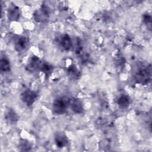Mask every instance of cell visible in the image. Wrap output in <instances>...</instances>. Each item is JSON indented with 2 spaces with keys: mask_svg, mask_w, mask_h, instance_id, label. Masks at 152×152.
<instances>
[{
  "mask_svg": "<svg viewBox=\"0 0 152 152\" xmlns=\"http://www.w3.org/2000/svg\"><path fill=\"white\" fill-rule=\"evenodd\" d=\"M151 78V65L139 69L135 74L134 80L138 84L142 85L147 84L150 82Z\"/></svg>",
  "mask_w": 152,
  "mask_h": 152,
  "instance_id": "1",
  "label": "cell"
},
{
  "mask_svg": "<svg viewBox=\"0 0 152 152\" xmlns=\"http://www.w3.org/2000/svg\"><path fill=\"white\" fill-rule=\"evenodd\" d=\"M70 104V99L66 97H59L55 99L53 103V111L55 114L64 113Z\"/></svg>",
  "mask_w": 152,
  "mask_h": 152,
  "instance_id": "2",
  "label": "cell"
},
{
  "mask_svg": "<svg viewBox=\"0 0 152 152\" xmlns=\"http://www.w3.org/2000/svg\"><path fill=\"white\" fill-rule=\"evenodd\" d=\"M50 14V9L49 7L45 5H42L39 10L34 11L33 18L37 23H44L48 20Z\"/></svg>",
  "mask_w": 152,
  "mask_h": 152,
  "instance_id": "3",
  "label": "cell"
},
{
  "mask_svg": "<svg viewBox=\"0 0 152 152\" xmlns=\"http://www.w3.org/2000/svg\"><path fill=\"white\" fill-rule=\"evenodd\" d=\"M37 97V93L30 89L24 90L21 94V99L22 102L28 106L32 105L36 101Z\"/></svg>",
  "mask_w": 152,
  "mask_h": 152,
  "instance_id": "4",
  "label": "cell"
},
{
  "mask_svg": "<svg viewBox=\"0 0 152 152\" xmlns=\"http://www.w3.org/2000/svg\"><path fill=\"white\" fill-rule=\"evenodd\" d=\"M7 17L10 21H17L20 17V8L15 4H12L8 8Z\"/></svg>",
  "mask_w": 152,
  "mask_h": 152,
  "instance_id": "5",
  "label": "cell"
},
{
  "mask_svg": "<svg viewBox=\"0 0 152 152\" xmlns=\"http://www.w3.org/2000/svg\"><path fill=\"white\" fill-rule=\"evenodd\" d=\"M69 106L72 110L75 113H81L84 111L83 104L81 100L77 98H74L72 99H70V104Z\"/></svg>",
  "mask_w": 152,
  "mask_h": 152,
  "instance_id": "6",
  "label": "cell"
},
{
  "mask_svg": "<svg viewBox=\"0 0 152 152\" xmlns=\"http://www.w3.org/2000/svg\"><path fill=\"white\" fill-rule=\"evenodd\" d=\"M28 44V39L24 36L18 37L14 43V48L16 51L20 52L24 50Z\"/></svg>",
  "mask_w": 152,
  "mask_h": 152,
  "instance_id": "7",
  "label": "cell"
},
{
  "mask_svg": "<svg viewBox=\"0 0 152 152\" xmlns=\"http://www.w3.org/2000/svg\"><path fill=\"white\" fill-rule=\"evenodd\" d=\"M55 141L56 145L59 148H63L68 144V138L62 132H58L55 136Z\"/></svg>",
  "mask_w": 152,
  "mask_h": 152,
  "instance_id": "8",
  "label": "cell"
},
{
  "mask_svg": "<svg viewBox=\"0 0 152 152\" xmlns=\"http://www.w3.org/2000/svg\"><path fill=\"white\" fill-rule=\"evenodd\" d=\"M60 44L65 50H69L72 47V42L70 36L67 34H64L60 39Z\"/></svg>",
  "mask_w": 152,
  "mask_h": 152,
  "instance_id": "9",
  "label": "cell"
},
{
  "mask_svg": "<svg viewBox=\"0 0 152 152\" xmlns=\"http://www.w3.org/2000/svg\"><path fill=\"white\" fill-rule=\"evenodd\" d=\"M42 61L37 56H33L30 63L27 66V70L30 71H34L36 69H40L42 65Z\"/></svg>",
  "mask_w": 152,
  "mask_h": 152,
  "instance_id": "10",
  "label": "cell"
},
{
  "mask_svg": "<svg viewBox=\"0 0 152 152\" xmlns=\"http://www.w3.org/2000/svg\"><path fill=\"white\" fill-rule=\"evenodd\" d=\"M117 103L121 108H126L131 103V99L126 94H122L118 99Z\"/></svg>",
  "mask_w": 152,
  "mask_h": 152,
  "instance_id": "11",
  "label": "cell"
},
{
  "mask_svg": "<svg viewBox=\"0 0 152 152\" xmlns=\"http://www.w3.org/2000/svg\"><path fill=\"white\" fill-rule=\"evenodd\" d=\"M67 74L68 76L72 80H77L80 77V72L75 65H71L67 69Z\"/></svg>",
  "mask_w": 152,
  "mask_h": 152,
  "instance_id": "12",
  "label": "cell"
},
{
  "mask_svg": "<svg viewBox=\"0 0 152 152\" xmlns=\"http://www.w3.org/2000/svg\"><path fill=\"white\" fill-rule=\"evenodd\" d=\"M1 71L2 72H7L10 71L11 65L9 60L5 57H2L0 61Z\"/></svg>",
  "mask_w": 152,
  "mask_h": 152,
  "instance_id": "13",
  "label": "cell"
},
{
  "mask_svg": "<svg viewBox=\"0 0 152 152\" xmlns=\"http://www.w3.org/2000/svg\"><path fill=\"white\" fill-rule=\"evenodd\" d=\"M6 120L11 124H14L18 120V116L12 109H10L6 114Z\"/></svg>",
  "mask_w": 152,
  "mask_h": 152,
  "instance_id": "14",
  "label": "cell"
},
{
  "mask_svg": "<svg viewBox=\"0 0 152 152\" xmlns=\"http://www.w3.org/2000/svg\"><path fill=\"white\" fill-rule=\"evenodd\" d=\"M40 70L45 74L46 77H48L52 72L53 67L51 65L48 63H42L40 66Z\"/></svg>",
  "mask_w": 152,
  "mask_h": 152,
  "instance_id": "15",
  "label": "cell"
},
{
  "mask_svg": "<svg viewBox=\"0 0 152 152\" xmlns=\"http://www.w3.org/2000/svg\"><path fill=\"white\" fill-rule=\"evenodd\" d=\"M142 20L144 23L146 25L147 27L151 30V16L148 13H145L142 16Z\"/></svg>",
  "mask_w": 152,
  "mask_h": 152,
  "instance_id": "16",
  "label": "cell"
},
{
  "mask_svg": "<svg viewBox=\"0 0 152 152\" xmlns=\"http://www.w3.org/2000/svg\"><path fill=\"white\" fill-rule=\"evenodd\" d=\"M19 148L21 151H29L31 148V145L28 141L22 140L20 142Z\"/></svg>",
  "mask_w": 152,
  "mask_h": 152,
  "instance_id": "17",
  "label": "cell"
}]
</instances>
